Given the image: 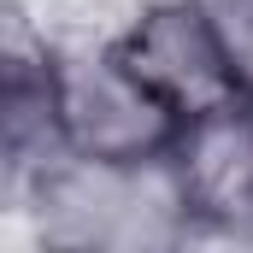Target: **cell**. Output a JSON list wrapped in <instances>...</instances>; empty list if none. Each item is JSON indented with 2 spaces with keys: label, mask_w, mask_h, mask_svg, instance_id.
I'll return each mask as SVG.
<instances>
[{
  "label": "cell",
  "mask_w": 253,
  "mask_h": 253,
  "mask_svg": "<svg viewBox=\"0 0 253 253\" xmlns=\"http://www.w3.org/2000/svg\"><path fill=\"white\" fill-rule=\"evenodd\" d=\"M53 112H59L65 153L100 165L171 159L189 124L112 42H83L53 59Z\"/></svg>",
  "instance_id": "2"
},
{
  "label": "cell",
  "mask_w": 253,
  "mask_h": 253,
  "mask_svg": "<svg viewBox=\"0 0 253 253\" xmlns=\"http://www.w3.org/2000/svg\"><path fill=\"white\" fill-rule=\"evenodd\" d=\"M200 12H206L230 71H236V83L253 94V0H200Z\"/></svg>",
  "instance_id": "5"
},
{
  "label": "cell",
  "mask_w": 253,
  "mask_h": 253,
  "mask_svg": "<svg viewBox=\"0 0 253 253\" xmlns=\"http://www.w3.org/2000/svg\"><path fill=\"white\" fill-rule=\"evenodd\" d=\"M112 47L124 53L183 118L224 106L230 94H248L236 83V71L224 59L200 0H141L129 12V24L112 36Z\"/></svg>",
  "instance_id": "3"
},
{
  "label": "cell",
  "mask_w": 253,
  "mask_h": 253,
  "mask_svg": "<svg viewBox=\"0 0 253 253\" xmlns=\"http://www.w3.org/2000/svg\"><path fill=\"white\" fill-rule=\"evenodd\" d=\"M171 171L189 230L253 236V94L194 112L171 147Z\"/></svg>",
  "instance_id": "4"
},
{
  "label": "cell",
  "mask_w": 253,
  "mask_h": 253,
  "mask_svg": "<svg viewBox=\"0 0 253 253\" xmlns=\"http://www.w3.org/2000/svg\"><path fill=\"white\" fill-rule=\"evenodd\" d=\"M36 218L42 236L59 248H153L189 236V212L171 159L147 165H100L59 153L36 183Z\"/></svg>",
  "instance_id": "1"
}]
</instances>
